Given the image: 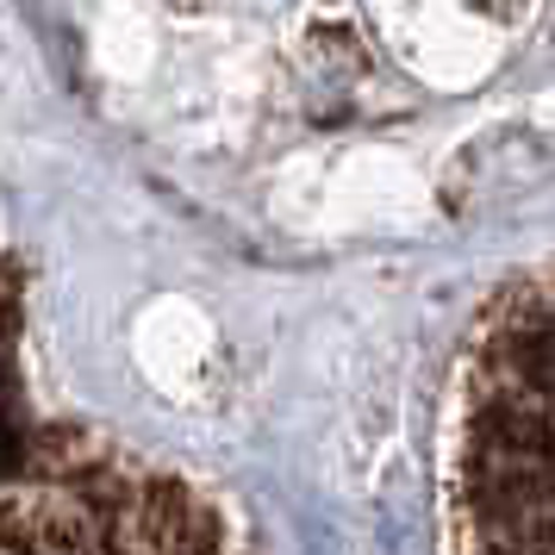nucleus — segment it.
I'll list each match as a JSON object with an SVG mask.
<instances>
[{
    "instance_id": "obj_1",
    "label": "nucleus",
    "mask_w": 555,
    "mask_h": 555,
    "mask_svg": "<svg viewBox=\"0 0 555 555\" xmlns=\"http://www.w3.org/2000/svg\"><path fill=\"white\" fill-rule=\"evenodd\" d=\"M437 518L443 555H555V269L512 281L455 356Z\"/></svg>"
},
{
    "instance_id": "obj_2",
    "label": "nucleus",
    "mask_w": 555,
    "mask_h": 555,
    "mask_svg": "<svg viewBox=\"0 0 555 555\" xmlns=\"http://www.w3.org/2000/svg\"><path fill=\"white\" fill-rule=\"evenodd\" d=\"M0 350H7V306H0Z\"/></svg>"
}]
</instances>
